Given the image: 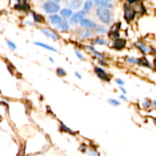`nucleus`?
<instances>
[{
    "label": "nucleus",
    "instance_id": "nucleus-1",
    "mask_svg": "<svg viewBox=\"0 0 156 156\" xmlns=\"http://www.w3.org/2000/svg\"><path fill=\"white\" fill-rule=\"evenodd\" d=\"M96 14L98 16L99 19L102 21L103 23L108 24L111 21V12H110L109 9L108 8L105 7H98L96 10Z\"/></svg>",
    "mask_w": 156,
    "mask_h": 156
},
{
    "label": "nucleus",
    "instance_id": "nucleus-2",
    "mask_svg": "<svg viewBox=\"0 0 156 156\" xmlns=\"http://www.w3.org/2000/svg\"><path fill=\"white\" fill-rule=\"evenodd\" d=\"M44 9L47 13H56L59 10V5L55 2H47L44 4Z\"/></svg>",
    "mask_w": 156,
    "mask_h": 156
},
{
    "label": "nucleus",
    "instance_id": "nucleus-3",
    "mask_svg": "<svg viewBox=\"0 0 156 156\" xmlns=\"http://www.w3.org/2000/svg\"><path fill=\"white\" fill-rule=\"evenodd\" d=\"M85 11H80V12H76L69 18V22L73 24H76L78 23H80L83 18H85Z\"/></svg>",
    "mask_w": 156,
    "mask_h": 156
},
{
    "label": "nucleus",
    "instance_id": "nucleus-4",
    "mask_svg": "<svg viewBox=\"0 0 156 156\" xmlns=\"http://www.w3.org/2000/svg\"><path fill=\"white\" fill-rule=\"evenodd\" d=\"M136 11L132 7L127 5L124 6V18L126 21H130L134 19Z\"/></svg>",
    "mask_w": 156,
    "mask_h": 156
},
{
    "label": "nucleus",
    "instance_id": "nucleus-5",
    "mask_svg": "<svg viewBox=\"0 0 156 156\" xmlns=\"http://www.w3.org/2000/svg\"><path fill=\"white\" fill-rule=\"evenodd\" d=\"M137 47L143 52L144 54H149V53H152L153 52H155V49H153L152 47H149V46L146 45V44H143V43H137L136 44Z\"/></svg>",
    "mask_w": 156,
    "mask_h": 156
},
{
    "label": "nucleus",
    "instance_id": "nucleus-6",
    "mask_svg": "<svg viewBox=\"0 0 156 156\" xmlns=\"http://www.w3.org/2000/svg\"><path fill=\"white\" fill-rule=\"evenodd\" d=\"M94 72H95L96 75L98 76V77L99 79H102V80H105V81H109L111 79V78L109 77L108 74L105 73V70L102 69L101 68H99V67H95L94 68Z\"/></svg>",
    "mask_w": 156,
    "mask_h": 156
},
{
    "label": "nucleus",
    "instance_id": "nucleus-7",
    "mask_svg": "<svg viewBox=\"0 0 156 156\" xmlns=\"http://www.w3.org/2000/svg\"><path fill=\"white\" fill-rule=\"evenodd\" d=\"M80 24L82 27H85V28H89V29H95L97 27V24L94 22V21H91V20L86 19V18H83L81 21Z\"/></svg>",
    "mask_w": 156,
    "mask_h": 156
},
{
    "label": "nucleus",
    "instance_id": "nucleus-8",
    "mask_svg": "<svg viewBox=\"0 0 156 156\" xmlns=\"http://www.w3.org/2000/svg\"><path fill=\"white\" fill-rule=\"evenodd\" d=\"M41 31H42L43 33L46 35V36L48 37H50V38H51V39L55 40V41H56V40L59 39V37H58L57 34L55 33V32L53 31V30H52L51 29L42 28L41 29Z\"/></svg>",
    "mask_w": 156,
    "mask_h": 156
},
{
    "label": "nucleus",
    "instance_id": "nucleus-9",
    "mask_svg": "<svg viewBox=\"0 0 156 156\" xmlns=\"http://www.w3.org/2000/svg\"><path fill=\"white\" fill-rule=\"evenodd\" d=\"M126 46V41L123 39H116L114 40V44H113V47H114L117 50H122Z\"/></svg>",
    "mask_w": 156,
    "mask_h": 156
},
{
    "label": "nucleus",
    "instance_id": "nucleus-10",
    "mask_svg": "<svg viewBox=\"0 0 156 156\" xmlns=\"http://www.w3.org/2000/svg\"><path fill=\"white\" fill-rule=\"evenodd\" d=\"M49 21L52 24H54V25H57L58 24L61 22L62 21V19L61 18V17L58 15H53L49 17Z\"/></svg>",
    "mask_w": 156,
    "mask_h": 156
},
{
    "label": "nucleus",
    "instance_id": "nucleus-11",
    "mask_svg": "<svg viewBox=\"0 0 156 156\" xmlns=\"http://www.w3.org/2000/svg\"><path fill=\"white\" fill-rule=\"evenodd\" d=\"M133 9L136 11V12H142V13H144L146 12L145 10V8L143 7V5H142V3L140 2V1H136L135 2L133 3Z\"/></svg>",
    "mask_w": 156,
    "mask_h": 156
},
{
    "label": "nucleus",
    "instance_id": "nucleus-12",
    "mask_svg": "<svg viewBox=\"0 0 156 156\" xmlns=\"http://www.w3.org/2000/svg\"><path fill=\"white\" fill-rule=\"evenodd\" d=\"M56 28L62 31H67L69 30V24L66 20H62L59 24L56 25Z\"/></svg>",
    "mask_w": 156,
    "mask_h": 156
},
{
    "label": "nucleus",
    "instance_id": "nucleus-13",
    "mask_svg": "<svg viewBox=\"0 0 156 156\" xmlns=\"http://www.w3.org/2000/svg\"><path fill=\"white\" fill-rule=\"evenodd\" d=\"M60 15L65 18H70L73 15V11L69 9H63L60 11Z\"/></svg>",
    "mask_w": 156,
    "mask_h": 156
},
{
    "label": "nucleus",
    "instance_id": "nucleus-14",
    "mask_svg": "<svg viewBox=\"0 0 156 156\" xmlns=\"http://www.w3.org/2000/svg\"><path fill=\"white\" fill-rule=\"evenodd\" d=\"M93 33L89 30H82V33L80 34V37L82 38V39H88V38L91 37L93 36Z\"/></svg>",
    "mask_w": 156,
    "mask_h": 156
},
{
    "label": "nucleus",
    "instance_id": "nucleus-15",
    "mask_svg": "<svg viewBox=\"0 0 156 156\" xmlns=\"http://www.w3.org/2000/svg\"><path fill=\"white\" fill-rule=\"evenodd\" d=\"M34 44L35 45L40 46V47H43V48H44V49H47V50H51V51H53V52H57V50H56L54 47H51V46H50V45H47V44H44V43L35 42Z\"/></svg>",
    "mask_w": 156,
    "mask_h": 156
},
{
    "label": "nucleus",
    "instance_id": "nucleus-16",
    "mask_svg": "<svg viewBox=\"0 0 156 156\" xmlns=\"http://www.w3.org/2000/svg\"><path fill=\"white\" fill-rule=\"evenodd\" d=\"M69 5L70 8L73 9H77L80 7L81 5V2L79 0H72L69 3Z\"/></svg>",
    "mask_w": 156,
    "mask_h": 156
},
{
    "label": "nucleus",
    "instance_id": "nucleus-17",
    "mask_svg": "<svg viewBox=\"0 0 156 156\" xmlns=\"http://www.w3.org/2000/svg\"><path fill=\"white\" fill-rule=\"evenodd\" d=\"M152 105V101L149 100V98H146L143 101V106L144 109H149V108H151Z\"/></svg>",
    "mask_w": 156,
    "mask_h": 156
},
{
    "label": "nucleus",
    "instance_id": "nucleus-18",
    "mask_svg": "<svg viewBox=\"0 0 156 156\" xmlns=\"http://www.w3.org/2000/svg\"><path fill=\"white\" fill-rule=\"evenodd\" d=\"M93 6V3L91 1H87L85 2V3L84 4V10L85 12H89L90 10L91 9Z\"/></svg>",
    "mask_w": 156,
    "mask_h": 156
},
{
    "label": "nucleus",
    "instance_id": "nucleus-19",
    "mask_svg": "<svg viewBox=\"0 0 156 156\" xmlns=\"http://www.w3.org/2000/svg\"><path fill=\"white\" fill-rule=\"evenodd\" d=\"M126 61L131 64H138L140 63V59L133 57H126Z\"/></svg>",
    "mask_w": 156,
    "mask_h": 156
},
{
    "label": "nucleus",
    "instance_id": "nucleus-20",
    "mask_svg": "<svg viewBox=\"0 0 156 156\" xmlns=\"http://www.w3.org/2000/svg\"><path fill=\"white\" fill-rule=\"evenodd\" d=\"M148 116H149L150 117L153 118L156 121V108H153V109L150 110V111L148 112Z\"/></svg>",
    "mask_w": 156,
    "mask_h": 156
},
{
    "label": "nucleus",
    "instance_id": "nucleus-21",
    "mask_svg": "<svg viewBox=\"0 0 156 156\" xmlns=\"http://www.w3.org/2000/svg\"><path fill=\"white\" fill-rule=\"evenodd\" d=\"M92 44H105H105H108V42L105 40L98 38V39H96L95 41H93Z\"/></svg>",
    "mask_w": 156,
    "mask_h": 156
},
{
    "label": "nucleus",
    "instance_id": "nucleus-22",
    "mask_svg": "<svg viewBox=\"0 0 156 156\" xmlns=\"http://www.w3.org/2000/svg\"><path fill=\"white\" fill-rule=\"evenodd\" d=\"M120 26H121L120 23H117V24H114V25L111 27V31H118L119 29L120 28Z\"/></svg>",
    "mask_w": 156,
    "mask_h": 156
},
{
    "label": "nucleus",
    "instance_id": "nucleus-23",
    "mask_svg": "<svg viewBox=\"0 0 156 156\" xmlns=\"http://www.w3.org/2000/svg\"><path fill=\"white\" fill-rule=\"evenodd\" d=\"M95 29H96V30H97V31L100 34H104L107 31L106 28H105L104 26H101V25L97 26V27H96Z\"/></svg>",
    "mask_w": 156,
    "mask_h": 156
},
{
    "label": "nucleus",
    "instance_id": "nucleus-24",
    "mask_svg": "<svg viewBox=\"0 0 156 156\" xmlns=\"http://www.w3.org/2000/svg\"><path fill=\"white\" fill-rule=\"evenodd\" d=\"M108 101H109L110 104H111L112 105H114V106H118V105H120V102L119 101L116 100V99H114V98H111L108 100Z\"/></svg>",
    "mask_w": 156,
    "mask_h": 156
},
{
    "label": "nucleus",
    "instance_id": "nucleus-25",
    "mask_svg": "<svg viewBox=\"0 0 156 156\" xmlns=\"http://www.w3.org/2000/svg\"><path fill=\"white\" fill-rule=\"evenodd\" d=\"M56 73H57V74L60 76H65L66 75V73L65 70L62 68H58L57 69H56Z\"/></svg>",
    "mask_w": 156,
    "mask_h": 156
},
{
    "label": "nucleus",
    "instance_id": "nucleus-26",
    "mask_svg": "<svg viewBox=\"0 0 156 156\" xmlns=\"http://www.w3.org/2000/svg\"><path fill=\"white\" fill-rule=\"evenodd\" d=\"M34 18L35 21H37V22H41L42 21H44V18L42 16L39 15H36V14H34Z\"/></svg>",
    "mask_w": 156,
    "mask_h": 156
},
{
    "label": "nucleus",
    "instance_id": "nucleus-27",
    "mask_svg": "<svg viewBox=\"0 0 156 156\" xmlns=\"http://www.w3.org/2000/svg\"><path fill=\"white\" fill-rule=\"evenodd\" d=\"M8 46L9 47V48L12 49V50H15L16 49V45L15 44V43H13L11 41H7Z\"/></svg>",
    "mask_w": 156,
    "mask_h": 156
},
{
    "label": "nucleus",
    "instance_id": "nucleus-28",
    "mask_svg": "<svg viewBox=\"0 0 156 156\" xmlns=\"http://www.w3.org/2000/svg\"><path fill=\"white\" fill-rule=\"evenodd\" d=\"M61 129H62V130L66 131V132L69 133H71V134H74L75 133L74 132H73V131H72L71 129H69L68 127H66V126L65 125H63V124H61Z\"/></svg>",
    "mask_w": 156,
    "mask_h": 156
},
{
    "label": "nucleus",
    "instance_id": "nucleus-29",
    "mask_svg": "<svg viewBox=\"0 0 156 156\" xmlns=\"http://www.w3.org/2000/svg\"><path fill=\"white\" fill-rule=\"evenodd\" d=\"M76 56H77V57L80 59V60H83L84 59L83 55H82V53L79 51V50H76Z\"/></svg>",
    "mask_w": 156,
    "mask_h": 156
},
{
    "label": "nucleus",
    "instance_id": "nucleus-30",
    "mask_svg": "<svg viewBox=\"0 0 156 156\" xmlns=\"http://www.w3.org/2000/svg\"><path fill=\"white\" fill-rule=\"evenodd\" d=\"M140 63H141L142 65L145 66H149V62H148V61L146 60V59H140Z\"/></svg>",
    "mask_w": 156,
    "mask_h": 156
},
{
    "label": "nucleus",
    "instance_id": "nucleus-31",
    "mask_svg": "<svg viewBox=\"0 0 156 156\" xmlns=\"http://www.w3.org/2000/svg\"><path fill=\"white\" fill-rule=\"evenodd\" d=\"M116 82H117V83L118 84V85H120V86H121V85H124V82H123V81L122 80V79H117V80H116Z\"/></svg>",
    "mask_w": 156,
    "mask_h": 156
},
{
    "label": "nucleus",
    "instance_id": "nucleus-32",
    "mask_svg": "<svg viewBox=\"0 0 156 156\" xmlns=\"http://www.w3.org/2000/svg\"><path fill=\"white\" fill-rule=\"evenodd\" d=\"M120 99H122V100H123V101L127 100V98H126V97L124 95V94H121V95L120 96Z\"/></svg>",
    "mask_w": 156,
    "mask_h": 156
},
{
    "label": "nucleus",
    "instance_id": "nucleus-33",
    "mask_svg": "<svg viewBox=\"0 0 156 156\" xmlns=\"http://www.w3.org/2000/svg\"><path fill=\"white\" fill-rule=\"evenodd\" d=\"M89 156H98L96 152H91L89 153Z\"/></svg>",
    "mask_w": 156,
    "mask_h": 156
},
{
    "label": "nucleus",
    "instance_id": "nucleus-34",
    "mask_svg": "<svg viewBox=\"0 0 156 156\" xmlns=\"http://www.w3.org/2000/svg\"><path fill=\"white\" fill-rule=\"evenodd\" d=\"M152 106L154 108H156V100L152 101Z\"/></svg>",
    "mask_w": 156,
    "mask_h": 156
},
{
    "label": "nucleus",
    "instance_id": "nucleus-35",
    "mask_svg": "<svg viewBox=\"0 0 156 156\" xmlns=\"http://www.w3.org/2000/svg\"><path fill=\"white\" fill-rule=\"evenodd\" d=\"M75 74H76V76H77V77L78 78H79V79H82V76H81V75L80 74H79V73H77V72H76V73H75Z\"/></svg>",
    "mask_w": 156,
    "mask_h": 156
},
{
    "label": "nucleus",
    "instance_id": "nucleus-36",
    "mask_svg": "<svg viewBox=\"0 0 156 156\" xmlns=\"http://www.w3.org/2000/svg\"><path fill=\"white\" fill-rule=\"evenodd\" d=\"M120 90H121V91H123V93H124V94H126V90H125V89H124V88H123V87H122V86H120Z\"/></svg>",
    "mask_w": 156,
    "mask_h": 156
},
{
    "label": "nucleus",
    "instance_id": "nucleus-37",
    "mask_svg": "<svg viewBox=\"0 0 156 156\" xmlns=\"http://www.w3.org/2000/svg\"><path fill=\"white\" fill-rule=\"evenodd\" d=\"M153 65L154 66H155V68L156 69V58H155V59H154L153 61Z\"/></svg>",
    "mask_w": 156,
    "mask_h": 156
},
{
    "label": "nucleus",
    "instance_id": "nucleus-38",
    "mask_svg": "<svg viewBox=\"0 0 156 156\" xmlns=\"http://www.w3.org/2000/svg\"><path fill=\"white\" fill-rule=\"evenodd\" d=\"M49 59H50V61L51 62H54V61H53V58L52 57H49Z\"/></svg>",
    "mask_w": 156,
    "mask_h": 156
},
{
    "label": "nucleus",
    "instance_id": "nucleus-39",
    "mask_svg": "<svg viewBox=\"0 0 156 156\" xmlns=\"http://www.w3.org/2000/svg\"><path fill=\"white\" fill-rule=\"evenodd\" d=\"M54 1H55V2H59V0H54Z\"/></svg>",
    "mask_w": 156,
    "mask_h": 156
},
{
    "label": "nucleus",
    "instance_id": "nucleus-40",
    "mask_svg": "<svg viewBox=\"0 0 156 156\" xmlns=\"http://www.w3.org/2000/svg\"><path fill=\"white\" fill-rule=\"evenodd\" d=\"M155 52H156V50H155Z\"/></svg>",
    "mask_w": 156,
    "mask_h": 156
}]
</instances>
